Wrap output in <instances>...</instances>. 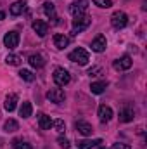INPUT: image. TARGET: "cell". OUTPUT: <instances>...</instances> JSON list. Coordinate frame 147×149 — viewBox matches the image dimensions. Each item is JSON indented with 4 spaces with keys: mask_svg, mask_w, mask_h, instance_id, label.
I'll return each instance as SVG.
<instances>
[{
    "mask_svg": "<svg viewBox=\"0 0 147 149\" xmlns=\"http://www.w3.org/2000/svg\"><path fill=\"white\" fill-rule=\"evenodd\" d=\"M38 127H40L42 130H50V127H52V120H50V116L40 113V114H38Z\"/></svg>",
    "mask_w": 147,
    "mask_h": 149,
    "instance_id": "obj_17",
    "label": "cell"
},
{
    "mask_svg": "<svg viewBox=\"0 0 147 149\" xmlns=\"http://www.w3.org/2000/svg\"><path fill=\"white\" fill-rule=\"evenodd\" d=\"M95 149H106V148H102V146H95Z\"/></svg>",
    "mask_w": 147,
    "mask_h": 149,
    "instance_id": "obj_32",
    "label": "cell"
},
{
    "mask_svg": "<svg viewBox=\"0 0 147 149\" xmlns=\"http://www.w3.org/2000/svg\"><path fill=\"white\" fill-rule=\"evenodd\" d=\"M94 3H95L97 7H102V9H109L111 5H112L111 0H94Z\"/></svg>",
    "mask_w": 147,
    "mask_h": 149,
    "instance_id": "obj_27",
    "label": "cell"
},
{
    "mask_svg": "<svg viewBox=\"0 0 147 149\" xmlns=\"http://www.w3.org/2000/svg\"><path fill=\"white\" fill-rule=\"evenodd\" d=\"M43 12H45V16H47L49 19H52L54 24L57 23V12H55V5H54V3L45 2V3H43Z\"/></svg>",
    "mask_w": 147,
    "mask_h": 149,
    "instance_id": "obj_11",
    "label": "cell"
},
{
    "mask_svg": "<svg viewBox=\"0 0 147 149\" xmlns=\"http://www.w3.org/2000/svg\"><path fill=\"white\" fill-rule=\"evenodd\" d=\"M111 149H132V148H130L128 144H121V142H118V144H114Z\"/></svg>",
    "mask_w": 147,
    "mask_h": 149,
    "instance_id": "obj_30",
    "label": "cell"
},
{
    "mask_svg": "<svg viewBox=\"0 0 147 149\" xmlns=\"http://www.w3.org/2000/svg\"><path fill=\"white\" fill-rule=\"evenodd\" d=\"M106 47H107V40H106L104 35H97L94 38V42H92V50L94 52H104Z\"/></svg>",
    "mask_w": 147,
    "mask_h": 149,
    "instance_id": "obj_9",
    "label": "cell"
},
{
    "mask_svg": "<svg viewBox=\"0 0 147 149\" xmlns=\"http://www.w3.org/2000/svg\"><path fill=\"white\" fill-rule=\"evenodd\" d=\"M19 76H21L24 81H33V80H35V74L31 73L30 70H21V71H19Z\"/></svg>",
    "mask_w": 147,
    "mask_h": 149,
    "instance_id": "obj_26",
    "label": "cell"
},
{
    "mask_svg": "<svg viewBox=\"0 0 147 149\" xmlns=\"http://www.w3.org/2000/svg\"><path fill=\"white\" fill-rule=\"evenodd\" d=\"M12 149H33V148H31V144L23 142L21 139H14L12 141Z\"/></svg>",
    "mask_w": 147,
    "mask_h": 149,
    "instance_id": "obj_25",
    "label": "cell"
},
{
    "mask_svg": "<svg viewBox=\"0 0 147 149\" xmlns=\"http://www.w3.org/2000/svg\"><path fill=\"white\" fill-rule=\"evenodd\" d=\"M76 130H78L81 135H92V132H94L92 125L87 123V121H76Z\"/></svg>",
    "mask_w": 147,
    "mask_h": 149,
    "instance_id": "obj_18",
    "label": "cell"
},
{
    "mask_svg": "<svg viewBox=\"0 0 147 149\" xmlns=\"http://www.w3.org/2000/svg\"><path fill=\"white\" fill-rule=\"evenodd\" d=\"M69 61H73L76 64H80V66H87L88 64V61H90V56H88V52L85 50V49H81V47H78V49H74L73 52H69Z\"/></svg>",
    "mask_w": 147,
    "mask_h": 149,
    "instance_id": "obj_1",
    "label": "cell"
},
{
    "mask_svg": "<svg viewBox=\"0 0 147 149\" xmlns=\"http://www.w3.org/2000/svg\"><path fill=\"white\" fill-rule=\"evenodd\" d=\"M133 116H135V111H133V108H125V109H121L119 111V121H123V123H128V121H132L133 120Z\"/></svg>",
    "mask_w": 147,
    "mask_h": 149,
    "instance_id": "obj_16",
    "label": "cell"
},
{
    "mask_svg": "<svg viewBox=\"0 0 147 149\" xmlns=\"http://www.w3.org/2000/svg\"><path fill=\"white\" fill-rule=\"evenodd\" d=\"M87 9H88V0H76L69 5V12L73 14L74 17L78 16H85L87 14Z\"/></svg>",
    "mask_w": 147,
    "mask_h": 149,
    "instance_id": "obj_4",
    "label": "cell"
},
{
    "mask_svg": "<svg viewBox=\"0 0 147 149\" xmlns=\"http://www.w3.org/2000/svg\"><path fill=\"white\" fill-rule=\"evenodd\" d=\"M90 23H92V17H90V16H87V14H85V16H78V17H74L71 33H73V35L81 33L83 30H87V28L90 26Z\"/></svg>",
    "mask_w": 147,
    "mask_h": 149,
    "instance_id": "obj_2",
    "label": "cell"
},
{
    "mask_svg": "<svg viewBox=\"0 0 147 149\" xmlns=\"http://www.w3.org/2000/svg\"><path fill=\"white\" fill-rule=\"evenodd\" d=\"M132 64H133L132 57H130V56H123V57H119V59H116V61L112 63V68H114L116 71H125V70H130Z\"/></svg>",
    "mask_w": 147,
    "mask_h": 149,
    "instance_id": "obj_7",
    "label": "cell"
},
{
    "mask_svg": "<svg viewBox=\"0 0 147 149\" xmlns=\"http://www.w3.org/2000/svg\"><path fill=\"white\" fill-rule=\"evenodd\" d=\"M17 128H19V123H17L16 120H7L5 125H3V130H5V132H16Z\"/></svg>",
    "mask_w": 147,
    "mask_h": 149,
    "instance_id": "obj_23",
    "label": "cell"
},
{
    "mask_svg": "<svg viewBox=\"0 0 147 149\" xmlns=\"http://www.w3.org/2000/svg\"><path fill=\"white\" fill-rule=\"evenodd\" d=\"M5 63L10 64V66H19V64H21V57L16 56V54H9V56L5 57Z\"/></svg>",
    "mask_w": 147,
    "mask_h": 149,
    "instance_id": "obj_24",
    "label": "cell"
},
{
    "mask_svg": "<svg viewBox=\"0 0 147 149\" xmlns=\"http://www.w3.org/2000/svg\"><path fill=\"white\" fill-rule=\"evenodd\" d=\"M28 63H30L33 68H37V70H40V68L45 66V59H43L40 54H31V56L28 57Z\"/></svg>",
    "mask_w": 147,
    "mask_h": 149,
    "instance_id": "obj_15",
    "label": "cell"
},
{
    "mask_svg": "<svg viewBox=\"0 0 147 149\" xmlns=\"http://www.w3.org/2000/svg\"><path fill=\"white\" fill-rule=\"evenodd\" d=\"M24 9H26V3L24 2H14L12 5H10V14L12 16H19V14H23L24 12Z\"/></svg>",
    "mask_w": 147,
    "mask_h": 149,
    "instance_id": "obj_19",
    "label": "cell"
},
{
    "mask_svg": "<svg viewBox=\"0 0 147 149\" xmlns=\"http://www.w3.org/2000/svg\"><path fill=\"white\" fill-rule=\"evenodd\" d=\"M107 88V81H94L92 85H90V90H92V94H102L104 90Z\"/></svg>",
    "mask_w": 147,
    "mask_h": 149,
    "instance_id": "obj_20",
    "label": "cell"
},
{
    "mask_svg": "<svg viewBox=\"0 0 147 149\" xmlns=\"http://www.w3.org/2000/svg\"><path fill=\"white\" fill-rule=\"evenodd\" d=\"M54 45L62 50V49H66L69 45V38L66 35H62V33H57V35H54Z\"/></svg>",
    "mask_w": 147,
    "mask_h": 149,
    "instance_id": "obj_14",
    "label": "cell"
},
{
    "mask_svg": "<svg viewBox=\"0 0 147 149\" xmlns=\"http://www.w3.org/2000/svg\"><path fill=\"white\" fill-rule=\"evenodd\" d=\"M52 125H54L59 132H64V121H62V120H55V121H52Z\"/></svg>",
    "mask_w": 147,
    "mask_h": 149,
    "instance_id": "obj_29",
    "label": "cell"
},
{
    "mask_svg": "<svg viewBox=\"0 0 147 149\" xmlns=\"http://www.w3.org/2000/svg\"><path fill=\"white\" fill-rule=\"evenodd\" d=\"M16 106H17V95H16V94H9V95L5 97V104H3L5 111L12 113L16 109Z\"/></svg>",
    "mask_w": 147,
    "mask_h": 149,
    "instance_id": "obj_13",
    "label": "cell"
},
{
    "mask_svg": "<svg viewBox=\"0 0 147 149\" xmlns=\"http://www.w3.org/2000/svg\"><path fill=\"white\" fill-rule=\"evenodd\" d=\"M111 24L114 30H123L126 24H128V16L123 12V10H116L112 16H111Z\"/></svg>",
    "mask_w": 147,
    "mask_h": 149,
    "instance_id": "obj_3",
    "label": "cell"
},
{
    "mask_svg": "<svg viewBox=\"0 0 147 149\" xmlns=\"http://www.w3.org/2000/svg\"><path fill=\"white\" fill-rule=\"evenodd\" d=\"M33 30H35V33L38 37H45L49 33V24L45 21H42V19H35L33 21Z\"/></svg>",
    "mask_w": 147,
    "mask_h": 149,
    "instance_id": "obj_10",
    "label": "cell"
},
{
    "mask_svg": "<svg viewBox=\"0 0 147 149\" xmlns=\"http://www.w3.org/2000/svg\"><path fill=\"white\" fill-rule=\"evenodd\" d=\"M101 144H102L101 139H94V141H80V142H78V148L80 149H92V148H95V146H101Z\"/></svg>",
    "mask_w": 147,
    "mask_h": 149,
    "instance_id": "obj_21",
    "label": "cell"
},
{
    "mask_svg": "<svg viewBox=\"0 0 147 149\" xmlns=\"http://www.w3.org/2000/svg\"><path fill=\"white\" fill-rule=\"evenodd\" d=\"M3 45H5L9 50L16 49V47L19 45V33H17V31H9V33H5V35H3Z\"/></svg>",
    "mask_w": 147,
    "mask_h": 149,
    "instance_id": "obj_6",
    "label": "cell"
},
{
    "mask_svg": "<svg viewBox=\"0 0 147 149\" xmlns=\"http://www.w3.org/2000/svg\"><path fill=\"white\" fill-rule=\"evenodd\" d=\"M57 142H59V146H61V148H64V149H68L69 146H71V144H69V141H68L66 137H62V135L57 139Z\"/></svg>",
    "mask_w": 147,
    "mask_h": 149,
    "instance_id": "obj_28",
    "label": "cell"
},
{
    "mask_svg": "<svg viewBox=\"0 0 147 149\" xmlns=\"http://www.w3.org/2000/svg\"><path fill=\"white\" fill-rule=\"evenodd\" d=\"M31 111H33V106H31V102H23L21 104V108H19V116H23V118H30L31 116Z\"/></svg>",
    "mask_w": 147,
    "mask_h": 149,
    "instance_id": "obj_22",
    "label": "cell"
},
{
    "mask_svg": "<svg viewBox=\"0 0 147 149\" xmlns=\"http://www.w3.org/2000/svg\"><path fill=\"white\" fill-rule=\"evenodd\" d=\"M47 99H49L50 102L61 104V102H64L66 94H64V90H61V88H50V90L47 92Z\"/></svg>",
    "mask_w": 147,
    "mask_h": 149,
    "instance_id": "obj_8",
    "label": "cell"
},
{
    "mask_svg": "<svg viewBox=\"0 0 147 149\" xmlns=\"http://www.w3.org/2000/svg\"><path fill=\"white\" fill-rule=\"evenodd\" d=\"M69 80H71V76H69V73H68L64 68H57V70L54 71V81H55L57 87H64V85H68Z\"/></svg>",
    "mask_w": 147,
    "mask_h": 149,
    "instance_id": "obj_5",
    "label": "cell"
},
{
    "mask_svg": "<svg viewBox=\"0 0 147 149\" xmlns=\"http://www.w3.org/2000/svg\"><path fill=\"white\" fill-rule=\"evenodd\" d=\"M3 17H5V12H2V10H0V21H2Z\"/></svg>",
    "mask_w": 147,
    "mask_h": 149,
    "instance_id": "obj_31",
    "label": "cell"
},
{
    "mask_svg": "<svg viewBox=\"0 0 147 149\" xmlns=\"http://www.w3.org/2000/svg\"><path fill=\"white\" fill-rule=\"evenodd\" d=\"M111 118H112V109H111L109 106H106V104L99 106V120L102 123H107Z\"/></svg>",
    "mask_w": 147,
    "mask_h": 149,
    "instance_id": "obj_12",
    "label": "cell"
}]
</instances>
